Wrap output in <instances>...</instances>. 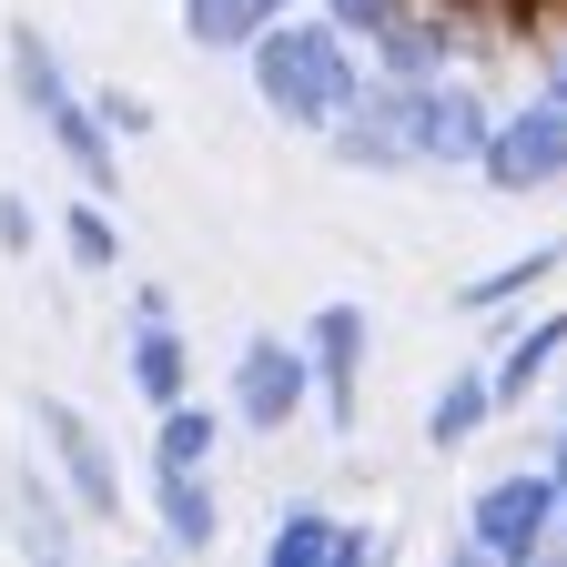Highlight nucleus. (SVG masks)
Listing matches in <instances>:
<instances>
[{
  "mask_svg": "<svg viewBox=\"0 0 567 567\" xmlns=\"http://www.w3.org/2000/svg\"><path fill=\"white\" fill-rule=\"evenodd\" d=\"M496 112L466 92V82H395V71H365V92H354V112L324 132L344 173H456L486 153Z\"/></svg>",
  "mask_w": 567,
  "mask_h": 567,
  "instance_id": "nucleus-1",
  "label": "nucleus"
},
{
  "mask_svg": "<svg viewBox=\"0 0 567 567\" xmlns=\"http://www.w3.org/2000/svg\"><path fill=\"white\" fill-rule=\"evenodd\" d=\"M254 61V102L284 122V132H334L365 92V61H354V31L324 21V11H284L264 41H244Z\"/></svg>",
  "mask_w": 567,
  "mask_h": 567,
  "instance_id": "nucleus-2",
  "label": "nucleus"
},
{
  "mask_svg": "<svg viewBox=\"0 0 567 567\" xmlns=\"http://www.w3.org/2000/svg\"><path fill=\"white\" fill-rule=\"evenodd\" d=\"M11 92H21V112L41 122V142L71 163V183L112 203V183H122V132H112V122L92 112V92L61 71V51L41 41V21H11Z\"/></svg>",
  "mask_w": 567,
  "mask_h": 567,
  "instance_id": "nucleus-3",
  "label": "nucleus"
},
{
  "mask_svg": "<svg viewBox=\"0 0 567 567\" xmlns=\"http://www.w3.org/2000/svg\"><path fill=\"white\" fill-rule=\"evenodd\" d=\"M466 547L496 567H537L557 547V476L547 466H507L466 496Z\"/></svg>",
  "mask_w": 567,
  "mask_h": 567,
  "instance_id": "nucleus-4",
  "label": "nucleus"
},
{
  "mask_svg": "<svg viewBox=\"0 0 567 567\" xmlns=\"http://www.w3.org/2000/svg\"><path fill=\"white\" fill-rule=\"evenodd\" d=\"M476 173H486V193H547V183H567V61H557V82L537 102H517L507 122L486 132Z\"/></svg>",
  "mask_w": 567,
  "mask_h": 567,
  "instance_id": "nucleus-5",
  "label": "nucleus"
},
{
  "mask_svg": "<svg viewBox=\"0 0 567 567\" xmlns=\"http://www.w3.org/2000/svg\"><path fill=\"white\" fill-rule=\"evenodd\" d=\"M224 405H234V425H254V436L295 425V415L315 405V354H305V334H254V344L234 354Z\"/></svg>",
  "mask_w": 567,
  "mask_h": 567,
  "instance_id": "nucleus-6",
  "label": "nucleus"
},
{
  "mask_svg": "<svg viewBox=\"0 0 567 567\" xmlns=\"http://www.w3.org/2000/svg\"><path fill=\"white\" fill-rule=\"evenodd\" d=\"M31 415H41V446H51V476L71 486V507H82L92 527L122 517V456L102 446V425L71 405V395H31Z\"/></svg>",
  "mask_w": 567,
  "mask_h": 567,
  "instance_id": "nucleus-7",
  "label": "nucleus"
},
{
  "mask_svg": "<svg viewBox=\"0 0 567 567\" xmlns=\"http://www.w3.org/2000/svg\"><path fill=\"white\" fill-rule=\"evenodd\" d=\"M122 375H132L142 405H183V395H193V344H183V324H173V295H163V284H132Z\"/></svg>",
  "mask_w": 567,
  "mask_h": 567,
  "instance_id": "nucleus-8",
  "label": "nucleus"
},
{
  "mask_svg": "<svg viewBox=\"0 0 567 567\" xmlns=\"http://www.w3.org/2000/svg\"><path fill=\"white\" fill-rule=\"evenodd\" d=\"M305 354H315V405L334 436H354V405H365V305H324L305 324Z\"/></svg>",
  "mask_w": 567,
  "mask_h": 567,
  "instance_id": "nucleus-9",
  "label": "nucleus"
},
{
  "mask_svg": "<svg viewBox=\"0 0 567 567\" xmlns=\"http://www.w3.org/2000/svg\"><path fill=\"white\" fill-rule=\"evenodd\" d=\"M82 507H71V486L61 476H41V466H21L11 476V537H21V557H41V567H71V547H82Z\"/></svg>",
  "mask_w": 567,
  "mask_h": 567,
  "instance_id": "nucleus-10",
  "label": "nucleus"
},
{
  "mask_svg": "<svg viewBox=\"0 0 567 567\" xmlns=\"http://www.w3.org/2000/svg\"><path fill=\"white\" fill-rule=\"evenodd\" d=\"M153 527H163V547H183V557H213V547H224L213 466H153Z\"/></svg>",
  "mask_w": 567,
  "mask_h": 567,
  "instance_id": "nucleus-11",
  "label": "nucleus"
},
{
  "mask_svg": "<svg viewBox=\"0 0 567 567\" xmlns=\"http://www.w3.org/2000/svg\"><path fill=\"white\" fill-rule=\"evenodd\" d=\"M354 557H375V527H344L324 507H295L264 527V567H354Z\"/></svg>",
  "mask_w": 567,
  "mask_h": 567,
  "instance_id": "nucleus-12",
  "label": "nucleus"
},
{
  "mask_svg": "<svg viewBox=\"0 0 567 567\" xmlns=\"http://www.w3.org/2000/svg\"><path fill=\"white\" fill-rule=\"evenodd\" d=\"M365 51H375V71H395V82H436V71H446V11L405 0V11H395Z\"/></svg>",
  "mask_w": 567,
  "mask_h": 567,
  "instance_id": "nucleus-13",
  "label": "nucleus"
},
{
  "mask_svg": "<svg viewBox=\"0 0 567 567\" xmlns=\"http://www.w3.org/2000/svg\"><path fill=\"white\" fill-rule=\"evenodd\" d=\"M567 354V315H527L517 334H507V354L486 365V385H496V405H527L537 385H547V365Z\"/></svg>",
  "mask_w": 567,
  "mask_h": 567,
  "instance_id": "nucleus-14",
  "label": "nucleus"
},
{
  "mask_svg": "<svg viewBox=\"0 0 567 567\" xmlns=\"http://www.w3.org/2000/svg\"><path fill=\"white\" fill-rule=\"evenodd\" d=\"M496 415H507V405H496V385H486V375H446L436 395H425V446L456 456V446H476V436H486Z\"/></svg>",
  "mask_w": 567,
  "mask_h": 567,
  "instance_id": "nucleus-15",
  "label": "nucleus"
},
{
  "mask_svg": "<svg viewBox=\"0 0 567 567\" xmlns=\"http://www.w3.org/2000/svg\"><path fill=\"white\" fill-rule=\"evenodd\" d=\"M295 0H183V41L193 51H244V41H264Z\"/></svg>",
  "mask_w": 567,
  "mask_h": 567,
  "instance_id": "nucleus-16",
  "label": "nucleus"
},
{
  "mask_svg": "<svg viewBox=\"0 0 567 567\" xmlns=\"http://www.w3.org/2000/svg\"><path fill=\"white\" fill-rule=\"evenodd\" d=\"M224 456V415L213 405H153V466H213Z\"/></svg>",
  "mask_w": 567,
  "mask_h": 567,
  "instance_id": "nucleus-17",
  "label": "nucleus"
},
{
  "mask_svg": "<svg viewBox=\"0 0 567 567\" xmlns=\"http://www.w3.org/2000/svg\"><path fill=\"white\" fill-rule=\"evenodd\" d=\"M61 244H71V264H82V274H112V264H122V224H112V203L82 193V203L61 213Z\"/></svg>",
  "mask_w": 567,
  "mask_h": 567,
  "instance_id": "nucleus-18",
  "label": "nucleus"
},
{
  "mask_svg": "<svg viewBox=\"0 0 567 567\" xmlns=\"http://www.w3.org/2000/svg\"><path fill=\"white\" fill-rule=\"evenodd\" d=\"M557 264H567V244H537V254H517V264H496V274H476V284H466V305H517L527 284H547Z\"/></svg>",
  "mask_w": 567,
  "mask_h": 567,
  "instance_id": "nucleus-19",
  "label": "nucleus"
},
{
  "mask_svg": "<svg viewBox=\"0 0 567 567\" xmlns=\"http://www.w3.org/2000/svg\"><path fill=\"white\" fill-rule=\"evenodd\" d=\"M315 11H324V21H344L354 41H375V31H385V21L405 11V0H315Z\"/></svg>",
  "mask_w": 567,
  "mask_h": 567,
  "instance_id": "nucleus-20",
  "label": "nucleus"
},
{
  "mask_svg": "<svg viewBox=\"0 0 567 567\" xmlns=\"http://www.w3.org/2000/svg\"><path fill=\"white\" fill-rule=\"evenodd\" d=\"M92 112H102L112 132H153V102H142V92H122V82H102V92H92Z\"/></svg>",
  "mask_w": 567,
  "mask_h": 567,
  "instance_id": "nucleus-21",
  "label": "nucleus"
},
{
  "mask_svg": "<svg viewBox=\"0 0 567 567\" xmlns=\"http://www.w3.org/2000/svg\"><path fill=\"white\" fill-rule=\"evenodd\" d=\"M31 244H41V213L21 193H0V254H31Z\"/></svg>",
  "mask_w": 567,
  "mask_h": 567,
  "instance_id": "nucleus-22",
  "label": "nucleus"
},
{
  "mask_svg": "<svg viewBox=\"0 0 567 567\" xmlns=\"http://www.w3.org/2000/svg\"><path fill=\"white\" fill-rule=\"evenodd\" d=\"M547 476H557V537H567V436L547 446Z\"/></svg>",
  "mask_w": 567,
  "mask_h": 567,
  "instance_id": "nucleus-23",
  "label": "nucleus"
},
{
  "mask_svg": "<svg viewBox=\"0 0 567 567\" xmlns=\"http://www.w3.org/2000/svg\"><path fill=\"white\" fill-rule=\"evenodd\" d=\"M425 11H446V21H456V11H476V0H425Z\"/></svg>",
  "mask_w": 567,
  "mask_h": 567,
  "instance_id": "nucleus-24",
  "label": "nucleus"
}]
</instances>
